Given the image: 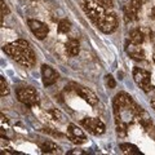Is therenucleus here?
I'll list each match as a JSON object with an SVG mask.
<instances>
[{"label": "nucleus", "mask_w": 155, "mask_h": 155, "mask_svg": "<svg viewBox=\"0 0 155 155\" xmlns=\"http://www.w3.org/2000/svg\"><path fill=\"white\" fill-rule=\"evenodd\" d=\"M142 7V2L141 0H130L129 4H127L123 8V13H124V21L129 23V22H134L138 18V13L140 9Z\"/></svg>", "instance_id": "obj_7"}, {"label": "nucleus", "mask_w": 155, "mask_h": 155, "mask_svg": "<svg viewBox=\"0 0 155 155\" xmlns=\"http://www.w3.org/2000/svg\"><path fill=\"white\" fill-rule=\"evenodd\" d=\"M49 115L52 116V119L54 120H58V122H62V119H64V115L61 114V111H58L57 109H53L49 111Z\"/></svg>", "instance_id": "obj_23"}, {"label": "nucleus", "mask_w": 155, "mask_h": 155, "mask_svg": "<svg viewBox=\"0 0 155 155\" xmlns=\"http://www.w3.org/2000/svg\"><path fill=\"white\" fill-rule=\"evenodd\" d=\"M27 25L30 27L31 32L34 34V36L39 40H43L48 36V32H49V28L45 25L44 22L39 21V19H28L27 21Z\"/></svg>", "instance_id": "obj_9"}, {"label": "nucleus", "mask_w": 155, "mask_h": 155, "mask_svg": "<svg viewBox=\"0 0 155 155\" xmlns=\"http://www.w3.org/2000/svg\"><path fill=\"white\" fill-rule=\"evenodd\" d=\"M69 155H84L85 151H83V150H80V149H74V150H71V151L67 153Z\"/></svg>", "instance_id": "obj_26"}, {"label": "nucleus", "mask_w": 155, "mask_h": 155, "mask_svg": "<svg viewBox=\"0 0 155 155\" xmlns=\"http://www.w3.org/2000/svg\"><path fill=\"white\" fill-rule=\"evenodd\" d=\"M67 133H69V140L76 145H81V143L87 142V137H85L84 132L79 127H76L75 124H69Z\"/></svg>", "instance_id": "obj_11"}, {"label": "nucleus", "mask_w": 155, "mask_h": 155, "mask_svg": "<svg viewBox=\"0 0 155 155\" xmlns=\"http://www.w3.org/2000/svg\"><path fill=\"white\" fill-rule=\"evenodd\" d=\"M9 94V87H8V83L5 81L3 76H0V96L2 97H5Z\"/></svg>", "instance_id": "obj_21"}, {"label": "nucleus", "mask_w": 155, "mask_h": 155, "mask_svg": "<svg viewBox=\"0 0 155 155\" xmlns=\"http://www.w3.org/2000/svg\"><path fill=\"white\" fill-rule=\"evenodd\" d=\"M150 102H151V106H153V109L155 110V97H153V98H151V101H150Z\"/></svg>", "instance_id": "obj_28"}, {"label": "nucleus", "mask_w": 155, "mask_h": 155, "mask_svg": "<svg viewBox=\"0 0 155 155\" xmlns=\"http://www.w3.org/2000/svg\"><path fill=\"white\" fill-rule=\"evenodd\" d=\"M128 39H129V41L134 43V44L141 45L142 43L145 41V34H143L142 30H140V28H134V30H132L129 32Z\"/></svg>", "instance_id": "obj_17"}, {"label": "nucleus", "mask_w": 155, "mask_h": 155, "mask_svg": "<svg viewBox=\"0 0 155 155\" xmlns=\"http://www.w3.org/2000/svg\"><path fill=\"white\" fill-rule=\"evenodd\" d=\"M81 125H83L89 133L94 134V136L104 134L106 130V125L104 124L102 120L98 118H89V116H87V118L81 119Z\"/></svg>", "instance_id": "obj_6"}, {"label": "nucleus", "mask_w": 155, "mask_h": 155, "mask_svg": "<svg viewBox=\"0 0 155 155\" xmlns=\"http://www.w3.org/2000/svg\"><path fill=\"white\" fill-rule=\"evenodd\" d=\"M116 133L119 137H125L128 133V124L125 123H118L116 124Z\"/></svg>", "instance_id": "obj_20"}, {"label": "nucleus", "mask_w": 155, "mask_h": 155, "mask_svg": "<svg viewBox=\"0 0 155 155\" xmlns=\"http://www.w3.org/2000/svg\"><path fill=\"white\" fill-rule=\"evenodd\" d=\"M105 83H106V85H107V88H110V89H114L116 87V81L113 78V75H110V74L105 76Z\"/></svg>", "instance_id": "obj_22"}, {"label": "nucleus", "mask_w": 155, "mask_h": 155, "mask_svg": "<svg viewBox=\"0 0 155 155\" xmlns=\"http://www.w3.org/2000/svg\"><path fill=\"white\" fill-rule=\"evenodd\" d=\"M39 149L41 150L43 154H56V153H60V146L57 143L52 142V141H41L39 142Z\"/></svg>", "instance_id": "obj_15"}, {"label": "nucleus", "mask_w": 155, "mask_h": 155, "mask_svg": "<svg viewBox=\"0 0 155 155\" xmlns=\"http://www.w3.org/2000/svg\"><path fill=\"white\" fill-rule=\"evenodd\" d=\"M81 8L96 26H98V23L102 21V18L106 14L105 7H102L98 2H94V0H81Z\"/></svg>", "instance_id": "obj_3"}, {"label": "nucleus", "mask_w": 155, "mask_h": 155, "mask_svg": "<svg viewBox=\"0 0 155 155\" xmlns=\"http://www.w3.org/2000/svg\"><path fill=\"white\" fill-rule=\"evenodd\" d=\"M71 30V23L69 19H61L58 22V32L60 34H67Z\"/></svg>", "instance_id": "obj_19"}, {"label": "nucleus", "mask_w": 155, "mask_h": 155, "mask_svg": "<svg viewBox=\"0 0 155 155\" xmlns=\"http://www.w3.org/2000/svg\"><path fill=\"white\" fill-rule=\"evenodd\" d=\"M80 52V44L79 41L76 40V39H69V40L66 41V53L69 54L70 57H75L79 54Z\"/></svg>", "instance_id": "obj_16"}, {"label": "nucleus", "mask_w": 155, "mask_h": 155, "mask_svg": "<svg viewBox=\"0 0 155 155\" xmlns=\"http://www.w3.org/2000/svg\"><path fill=\"white\" fill-rule=\"evenodd\" d=\"M133 79L136 81L140 88H141L143 92H150L151 91V75L150 72L143 70V69H140V67H134L133 69Z\"/></svg>", "instance_id": "obj_5"}, {"label": "nucleus", "mask_w": 155, "mask_h": 155, "mask_svg": "<svg viewBox=\"0 0 155 155\" xmlns=\"http://www.w3.org/2000/svg\"><path fill=\"white\" fill-rule=\"evenodd\" d=\"M136 119H137V122L140 123V125H141L145 130H147V132L151 130V128H153V119H151V116L149 115L147 111L142 110V107H141L138 110L137 115H136Z\"/></svg>", "instance_id": "obj_14"}, {"label": "nucleus", "mask_w": 155, "mask_h": 155, "mask_svg": "<svg viewBox=\"0 0 155 155\" xmlns=\"http://www.w3.org/2000/svg\"><path fill=\"white\" fill-rule=\"evenodd\" d=\"M125 52H127V54L130 58H133L136 61H143L145 60V52L140 44H134L132 41L127 43V44H125Z\"/></svg>", "instance_id": "obj_13"}, {"label": "nucleus", "mask_w": 155, "mask_h": 155, "mask_svg": "<svg viewBox=\"0 0 155 155\" xmlns=\"http://www.w3.org/2000/svg\"><path fill=\"white\" fill-rule=\"evenodd\" d=\"M101 31L104 34H111L116 30V27H118V18H116L115 13L113 12H106L105 17L102 18V21L98 23V26Z\"/></svg>", "instance_id": "obj_8"}, {"label": "nucleus", "mask_w": 155, "mask_h": 155, "mask_svg": "<svg viewBox=\"0 0 155 155\" xmlns=\"http://www.w3.org/2000/svg\"><path fill=\"white\" fill-rule=\"evenodd\" d=\"M0 3H2V25H3V21H4V16L9 13V9L7 7V4L4 0H0Z\"/></svg>", "instance_id": "obj_24"}, {"label": "nucleus", "mask_w": 155, "mask_h": 155, "mask_svg": "<svg viewBox=\"0 0 155 155\" xmlns=\"http://www.w3.org/2000/svg\"><path fill=\"white\" fill-rule=\"evenodd\" d=\"M140 106L134 104L132 97L127 94L125 92H120L114 97V116L115 123H132V120L136 119Z\"/></svg>", "instance_id": "obj_2"}, {"label": "nucleus", "mask_w": 155, "mask_h": 155, "mask_svg": "<svg viewBox=\"0 0 155 155\" xmlns=\"http://www.w3.org/2000/svg\"><path fill=\"white\" fill-rule=\"evenodd\" d=\"M105 8H113V0H97Z\"/></svg>", "instance_id": "obj_25"}, {"label": "nucleus", "mask_w": 155, "mask_h": 155, "mask_svg": "<svg viewBox=\"0 0 155 155\" xmlns=\"http://www.w3.org/2000/svg\"><path fill=\"white\" fill-rule=\"evenodd\" d=\"M150 16H151V18H153V19H155V7L151 9V14H150Z\"/></svg>", "instance_id": "obj_27"}, {"label": "nucleus", "mask_w": 155, "mask_h": 155, "mask_svg": "<svg viewBox=\"0 0 155 155\" xmlns=\"http://www.w3.org/2000/svg\"><path fill=\"white\" fill-rule=\"evenodd\" d=\"M119 149L124 155H141L142 154L138 150V147L133 143H120Z\"/></svg>", "instance_id": "obj_18"}, {"label": "nucleus", "mask_w": 155, "mask_h": 155, "mask_svg": "<svg viewBox=\"0 0 155 155\" xmlns=\"http://www.w3.org/2000/svg\"><path fill=\"white\" fill-rule=\"evenodd\" d=\"M72 89L75 91V93L78 96H80L81 98H83L87 104H89L91 106H94V105H97V102H98L97 96L89 88H87V87L79 85V84H74V88H72Z\"/></svg>", "instance_id": "obj_10"}, {"label": "nucleus", "mask_w": 155, "mask_h": 155, "mask_svg": "<svg viewBox=\"0 0 155 155\" xmlns=\"http://www.w3.org/2000/svg\"><path fill=\"white\" fill-rule=\"evenodd\" d=\"M17 98L26 106H35L39 104V94L32 87H23L17 89Z\"/></svg>", "instance_id": "obj_4"}, {"label": "nucleus", "mask_w": 155, "mask_h": 155, "mask_svg": "<svg viewBox=\"0 0 155 155\" xmlns=\"http://www.w3.org/2000/svg\"><path fill=\"white\" fill-rule=\"evenodd\" d=\"M3 51L23 67H32L35 65V52L27 40L18 39L8 43L3 47Z\"/></svg>", "instance_id": "obj_1"}, {"label": "nucleus", "mask_w": 155, "mask_h": 155, "mask_svg": "<svg viewBox=\"0 0 155 155\" xmlns=\"http://www.w3.org/2000/svg\"><path fill=\"white\" fill-rule=\"evenodd\" d=\"M41 78H43V84L45 87H51L57 81L58 74L49 65H43L41 66Z\"/></svg>", "instance_id": "obj_12"}]
</instances>
